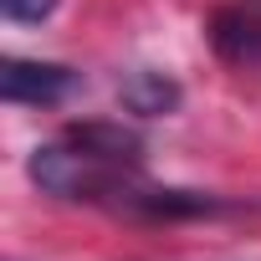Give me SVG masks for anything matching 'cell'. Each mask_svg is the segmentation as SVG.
<instances>
[{"label": "cell", "mask_w": 261, "mask_h": 261, "mask_svg": "<svg viewBox=\"0 0 261 261\" xmlns=\"http://www.w3.org/2000/svg\"><path fill=\"white\" fill-rule=\"evenodd\" d=\"M256 261H261V256H256Z\"/></svg>", "instance_id": "7"}, {"label": "cell", "mask_w": 261, "mask_h": 261, "mask_svg": "<svg viewBox=\"0 0 261 261\" xmlns=\"http://www.w3.org/2000/svg\"><path fill=\"white\" fill-rule=\"evenodd\" d=\"M77 72L72 67H57V62H26V57H6L0 67V92L16 108H57L77 92Z\"/></svg>", "instance_id": "2"}, {"label": "cell", "mask_w": 261, "mask_h": 261, "mask_svg": "<svg viewBox=\"0 0 261 261\" xmlns=\"http://www.w3.org/2000/svg\"><path fill=\"white\" fill-rule=\"evenodd\" d=\"M0 11H6V21H21V26H36L57 11V0H0Z\"/></svg>", "instance_id": "6"}, {"label": "cell", "mask_w": 261, "mask_h": 261, "mask_svg": "<svg viewBox=\"0 0 261 261\" xmlns=\"http://www.w3.org/2000/svg\"><path fill=\"white\" fill-rule=\"evenodd\" d=\"M215 46L230 62H261V0H246V6L215 16Z\"/></svg>", "instance_id": "4"}, {"label": "cell", "mask_w": 261, "mask_h": 261, "mask_svg": "<svg viewBox=\"0 0 261 261\" xmlns=\"http://www.w3.org/2000/svg\"><path fill=\"white\" fill-rule=\"evenodd\" d=\"M128 215H149V220H190V215H225L230 200L205 195V190H164V185H139L134 195L123 200Z\"/></svg>", "instance_id": "3"}, {"label": "cell", "mask_w": 261, "mask_h": 261, "mask_svg": "<svg viewBox=\"0 0 261 261\" xmlns=\"http://www.w3.org/2000/svg\"><path fill=\"white\" fill-rule=\"evenodd\" d=\"M118 97H123V108H128V113L159 118V113H169V108L179 102V82H174V77H164V72H154V67H139V72H128V77H123Z\"/></svg>", "instance_id": "5"}, {"label": "cell", "mask_w": 261, "mask_h": 261, "mask_svg": "<svg viewBox=\"0 0 261 261\" xmlns=\"http://www.w3.org/2000/svg\"><path fill=\"white\" fill-rule=\"evenodd\" d=\"M31 179L57 200H87V205L123 210V200L144 185V164L113 159V154L82 144L77 134H62V139L31 149Z\"/></svg>", "instance_id": "1"}]
</instances>
